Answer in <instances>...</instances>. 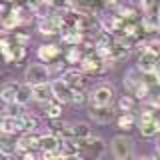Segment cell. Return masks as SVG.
<instances>
[{
    "instance_id": "obj_1",
    "label": "cell",
    "mask_w": 160,
    "mask_h": 160,
    "mask_svg": "<svg viewBox=\"0 0 160 160\" xmlns=\"http://www.w3.org/2000/svg\"><path fill=\"white\" fill-rule=\"evenodd\" d=\"M78 142H80V150H78L80 160H100L106 152V142L100 136H94V134L78 140Z\"/></svg>"
},
{
    "instance_id": "obj_2",
    "label": "cell",
    "mask_w": 160,
    "mask_h": 160,
    "mask_svg": "<svg viewBox=\"0 0 160 160\" xmlns=\"http://www.w3.org/2000/svg\"><path fill=\"white\" fill-rule=\"evenodd\" d=\"M112 156L116 160H134V140L126 134H118L110 142Z\"/></svg>"
},
{
    "instance_id": "obj_3",
    "label": "cell",
    "mask_w": 160,
    "mask_h": 160,
    "mask_svg": "<svg viewBox=\"0 0 160 160\" xmlns=\"http://www.w3.org/2000/svg\"><path fill=\"white\" fill-rule=\"evenodd\" d=\"M50 80V70L46 64L42 62H32L24 72V82L30 86H36V84H46Z\"/></svg>"
},
{
    "instance_id": "obj_4",
    "label": "cell",
    "mask_w": 160,
    "mask_h": 160,
    "mask_svg": "<svg viewBox=\"0 0 160 160\" xmlns=\"http://www.w3.org/2000/svg\"><path fill=\"white\" fill-rule=\"evenodd\" d=\"M114 98H116V92H114V86L110 84H100L90 92V104L92 106H112Z\"/></svg>"
},
{
    "instance_id": "obj_5",
    "label": "cell",
    "mask_w": 160,
    "mask_h": 160,
    "mask_svg": "<svg viewBox=\"0 0 160 160\" xmlns=\"http://www.w3.org/2000/svg\"><path fill=\"white\" fill-rule=\"evenodd\" d=\"M80 66H82L84 72H102V70H106L110 66V62H106L96 50H90L88 54H84L82 62H80Z\"/></svg>"
},
{
    "instance_id": "obj_6",
    "label": "cell",
    "mask_w": 160,
    "mask_h": 160,
    "mask_svg": "<svg viewBox=\"0 0 160 160\" xmlns=\"http://www.w3.org/2000/svg\"><path fill=\"white\" fill-rule=\"evenodd\" d=\"M136 70L138 72H144V74H154L158 70V52H154L152 48L142 50L140 56H138Z\"/></svg>"
},
{
    "instance_id": "obj_7",
    "label": "cell",
    "mask_w": 160,
    "mask_h": 160,
    "mask_svg": "<svg viewBox=\"0 0 160 160\" xmlns=\"http://www.w3.org/2000/svg\"><path fill=\"white\" fill-rule=\"evenodd\" d=\"M88 116H90V120H94L96 124H110L116 114H114L112 106H90Z\"/></svg>"
},
{
    "instance_id": "obj_8",
    "label": "cell",
    "mask_w": 160,
    "mask_h": 160,
    "mask_svg": "<svg viewBox=\"0 0 160 160\" xmlns=\"http://www.w3.org/2000/svg\"><path fill=\"white\" fill-rule=\"evenodd\" d=\"M50 86H52V96L56 98L58 102H62V104L72 102V88H70L62 78H58V80H54V82H50Z\"/></svg>"
},
{
    "instance_id": "obj_9",
    "label": "cell",
    "mask_w": 160,
    "mask_h": 160,
    "mask_svg": "<svg viewBox=\"0 0 160 160\" xmlns=\"http://www.w3.org/2000/svg\"><path fill=\"white\" fill-rule=\"evenodd\" d=\"M60 78H62L72 90L74 88H82L84 82H86V74H84V70H80V68H68V70H64Z\"/></svg>"
},
{
    "instance_id": "obj_10",
    "label": "cell",
    "mask_w": 160,
    "mask_h": 160,
    "mask_svg": "<svg viewBox=\"0 0 160 160\" xmlns=\"http://www.w3.org/2000/svg\"><path fill=\"white\" fill-rule=\"evenodd\" d=\"M38 144H40V134L24 132L22 136L16 140V152L22 154V152H26V150H34V148H38Z\"/></svg>"
},
{
    "instance_id": "obj_11",
    "label": "cell",
    "mask_w": 160,
    "mask_h": 160,
    "mask_svg": "<svg viewBox=\"0 0 160 160\" xmlns=\"http://www.w3.org/2000/svg\"><path fill=\"white\" fill-rule=\"evenodd\" d=\"M0 132L10 136V134H16V132H24V126H22V118L20 116H4L2 122H0Z\"/></svg>"
},
{
    "instance_id": "obj_12",
    "label": "cell",
    "mask_w": 160,
    "mask_h": 160,
    "mask_svg": "<svg viewBox=\"0 0 160 160\" xmlns=\"http://www.w3.org/2000/svg\"><path fill=\"white\" fill-rule=\"evenodd\" d=\"M60 138L58 134L54 132H48V134H40V144L38 148L42 150V152H52V150H60Z\"/></svg>"
},
{
    "instance_id": "obj_13",
    "label": "cell",
    "mask_w": 160,
    "mask_h": 160,
    "mask_svg": "<svg viewBox=\"0 0 160 160\" xmlns=\"http://www.w3.org/2000/svg\"><path fill=\"white\" fill-rule=\"evenodd\" d=\"M52 86H50V82L46 84H36V86H32V100H36V102L44 104L48 102V100H52Z\"/></svg>"
},
{
    "instance_id": "obj_14",
    "label": "cell",
    "mask_w": 160,
    "mask_h": 160,
    "mask_svg": "<svg viewBox=\"0 0 160 160\" xmlns=\"http://www.w3.org/2000/svg\"><path fill=\"white\" fill-rule=\"evenodd\" d=\"M58 56H60V48L56 44H42L38 48V58L42 62H54Z\"/></svg>"
},
{
    "instance_id": "obj_15",
    "label": "cell",
    "mask_w": 160,
    "mask_h": 160,
    "mask_svg": "<svg viewBox=\"0 0 160 160\" xmlns=\"http://www.w3.org/2000/svg\"><path fill=\"white\" fill-rule=\"evenodd\" d=\"M42 114H44L48 120H56V118H60V116H62V102H58L56 98H52V100H48V102H44Z\"/></svg>"
},
{
    "instance_id": "obj_16",
    "label": "cell",
    "mask_w": 160,
    "mask_h": 160,
    "mask_svg": "<svg viewBox=\"0 0 160 160\" xmlns=\"http://www.w3.org/2000/svg\"><path fill=\"white\" fill-rule=\"evenodd\" d=\"M18 86H20V84H16V82H8V84H4V86L0 88V100H2L4 104H12V102H16Z\"/></svg>"
},
{
    "instance_id": "obj_17",
    "label": "cell",
    "mask_w": 160,
    "mask_h": 160,
    "mask_svg": "<svg viewBox=\"0 0 160 160\" xmlns=\"http://www.w3.org/2000/svg\"><path fill=\"white\" fill-rule=\"evenodd\" d=\"M78 150H80L78 138H62L60 140V152L64 156H78Z\"/></svg>"
},
{
    "instance_id": "obj_18",
    "label": "cell",
    "mask_w": 160,
    "mask_h": 160,
    "mask_svg": "<svg viewBox=\"0 0 160 160\" xmlns=\"http://www.w3.org/2000/svg\"><path fill=\"white\" fill-rule=\"evenodd\" d=\"M16 152V142H12L6 134H4V138H0V156L2 158H12Z\"/></svg>"
},
{
    "instance_id": "obj_19",
    "label": "cell",
    "mask_w": 160,
    "mask_h": 160,
    "mask_svg": "<svg viewBox=\"0 0 160 160\" xmlns=\"http://www.w3.org/2000/svg\"><path fill=\"white\" fill-rule=\"evenodd\" d=\"M32 100V86L30 84H20L18 86V92H16V102L22 104V106H26V104Z\"/></svg>"
},
{
    "instance_id": "obj_20",
    "label": "cell",
    "mask_w": 160,
    "mask_h": 160,
    "mask_svg": "<svg viewBox=\"0 0 160 160\" xmlns=\"http://www.w3.org/2000/svg\"><path fill=\"white\" fill-rule=\"evenodd\" d=\"M138 130H140L142 136H156V134H158V120L138 122Z\"/></svg>"
},
{
    "instance_id": "obj_21",
    "label": "cell",
    "mask_w": 160,
    "mask_h": 160,
    "mask_svg": "<svg viewBox=\"0 0 160 160\" xmlns=\"http://www.w3.org/2000/svg\"><path fill=\"white\" fill-rule=\"evenodd\" d=\"M116 124H118L120 130H130L134 124H136V118H134L132 112H122V114L116 118Z\"/></svg>"
},
{
    "instance_id": "obj_22",
    "label": "cell",
    "mask_w": 160,
    "mask_h": 160,
    "mask_svg": "<svg viewBox=\"0 0 160 160\" xmlns=\"http://www.w3.org/2000/svg\"><path fill=\"white\" fill-rule=\"evenodd\" d=\"M20 118H22L24 132H36V128H38V118L36 116H32L30 112H24Z\"/></svg>"
},
{
    "instance_id": "obj_23",
    "label": "cell",
    "mask_w": 160,
    "mask_h": 160,
    "mask_svg": "<svg viewBox=\"0 0 160 160\" xmlns=\"http://www.w3.org/2000/svg\"><path fill=\"white\" fill-rule=\"evenodd\" d=\"M90 134H92V128H90L88 122H74V136H76L78 140L88 138Z\"/></svg>"
},
{
    "instance_id": "obj_24",
    "label": "cell",
    "mask_w": 160,
    "mask_h": 160,
    "mask_svg": "<svg viewBox=\"0 0 160 160\" xmlns=\"http://www.w3.org/2000/svg\"><path fill=\"white\" fill-rule=\"evenodd\" d=\"M140 82H142V80L136 78V70H130V72H126V76H124V86H126V90H130V92H134Z\"/></svg>"
},
{
    "instance_id": "obj_25",
    "label": "cell",
    "mask_w": 160,
    "mask_h": 160,
    "mask_svg": "<svg viewBox=\"0 0 160 160\" xmlns=\"http://www.w3.org/2000/svg\"><path fill=\"white\" fill-rule=\"evenodd\" d=\"M82 58H84V54H82V50H80V46H72L66 54V60L70 64H80Z\"/></svg>"
},
{
    "instance_id": "obj_26",
    "label": "cell",
    "mask_w": 160,
    "mask_h": 160,
    "mask_svg": "<svg viewBox=\"0 0 160 160\" xmlns=\"http://www.w3.org/2000/svg\"><path fill=\"white\" fill-rule=\"evenodd\" d=\"M134 104H136V102H134V96H128V94L118 100L120 112H132V110H134Z\"/></svg>"
},
{
    "instance_id": "obj_27",
    "label": "cell",
    "mask_w": 160,
    "mask_h": 160,
    "mask_svg": "<svg viewBox=\"0 0 160 160\" xmlns=\"http://www.w3.org/2000/svg\"><path fill=\"white\" fill-rule=\"evenodd\" d=\"M48 4L54 10H58V12H64V10H70V8H72V0H50Z\"/></svg>"
},
{
    "instance_id": "obj_28",
    "label": "cell",
    "mask_w": 160,
    "mask_h": 160,
    "mask_svg": "<svg viewBox=\"0 0 160 160\" xmlns=\"http://www.w3.org/2000/svg\"><path fill=\"white\" fill-rule=\"evenodd\" d=\"M6 112H8V116H22L26 110H24L22 104H18V102H12V104H6Z\"/></svg>"
},
{
    "instance_id": "obj_29",
    "label": "cell",
    "mask_w": 160,
    "mask_h": 160,
    "mask_svg": "<svg viewBox=\"0 0 160 160\" xmlns=\"http://www.w3.org/2000/svg\"><path fill=\"white\" fill-rule=\"evenodd\" d=\"M72 102L74 104H84L86 102V92L82 88H74L72 90Z\"/></svg>"
},
{
    "instance_id": "obj_30",
    "label": "cell",
    "mask_w": 160,
    "mask_h": 160,
    "mask_svg": "<svg viewBox=\"0 0 160 160\" xmlns=\"http://www.w3.org/2000/svg\"><path fill=\"white\" fill-rule=\"evenodd\" d=\"M64 154L60 152V150H52V152H42V156L40 160H62Z\"/></svg>"
},
{
    "instance_id": "obj_31",
    "label": "cell",
    "mask_w": 160,
    "mask_h": 160,
    "mask_svg": "<svg viewBox=\"0 0 160 160\" xmlns=\"http://www.w3.org/2000/svg\"><path fill=\"white\" fill-rule=\"evenodd\" d=\"M22 160H40V156L34 154V150H26V152H22Z\"/></svg>"
},
{
    "instance_id": "obj_32",
    "label": "cell",
    "mask_w": 160,
    "mask_h": 160,
    "mask_svg": "<svg viewBox=\"0 0 160 160\" xmlns=\"http://www.w3.org/2000/svg\"><path fill=\"white\" fill-rule=\"evenodd\" d=\"M62 160H80V158H78V156H64Z\"/></svg>"
},
{
    "instance_id": "obj_33",
    "label": "cell",
    "mask_w": 160,
    "mask_h": 160,
    "mask_svg": "<svg viewBox=\"0 0 160 160\" xmlns=\"http://www.w3.org/2000/svg\"><path fill=\"white\" fill-rule=\"evenodd\" d=\"M154 74H156V80H158V84H160V70H156Z\"/></svg>"
},
{
    "instance_id": "obj_34",
    "label": "cell",
    "mask_w": 160,
    "mask_h": 160,
    "mask_svg": "<svg viewBox=\"0 0 160 160\" xmlns=\"http://www.w3.org/2000/svg\"><path fill=\"white\" fill-rule=\"evenodd\" d=\"M156 152L160 154V138H158V142H156Z\"/></svg>"
},
{
    "instance_id": "obj_35",
    "label": "cell",
    "mask_w": 160,
    "mask_h": 160,
    "mask_svg": "<svg viewBox=\"0 0 160 160\" xmlns=\"http://www.w3.org/2000/svg\"><path fill=\"white\" fill-rule=\"evenodd\" d=\"M156 30H158V32H160V18H158V24H156Z\"/></svg>"
},
{
    "instance_id": "obj_36",
    "label": "cell",
    "mask_w": 160,
    "mask_h": 160,
    "mask_svg": "<svg viewBox=\"0 0 160 160\" xmlns=\"http://www.w3.org/2000/svg\"><path fill=\"white\" fill-rule=\"evenodd\" d=\"M158 132H160V120H158Z\"/></svg>"
},
{
    "instance_id": "obj_37",
    "label": "cell",
    "mask_w": 160,
    "mask_h": 160,
    "mask_svg": "<svg viewBox=\"0 0 160 160\" xmlns=\"http://www.w3.org/2000/svg\"><path fill=\"white\" fill-rule=\"evenodd\" d=\"M134 160H136V158H134ZM138 160H148V158H138Z\"/></svg>"
},
{
    "instance_id": "obj_38",
    "label": "cell",
    "mask_w": 160,
    "mask_h": 160,
    "mask_svg": "<svg viewBox=\"0 0 160 160\" xmlns=\"http://www.w3.org/2000/svg\"><path fill=\"white\" fill-rule=\"evenodd\" d=\"M2 118H4V116H2V114H0V122H2Z\"/></svg>"
},
{
    "instance_id": "obj_39",
    "label": "cell",
    "mask_w": 160,
    "mask_h": 160,
    "mask_svg": "<svg viewBox=\"0 0 160 160\" xmlns=\"http://www.w3.org/2000/svg\"><path fill=\"white\" fill-rule=\"evenodd\" d=\"M10 2H16V0H10Z\"/></svg>"
}]
</instances>
